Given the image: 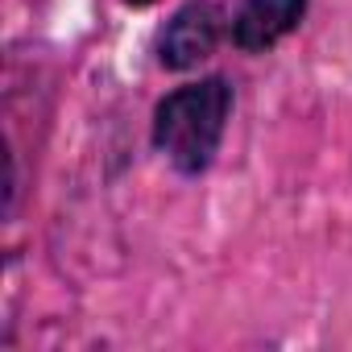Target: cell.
<instances>
[{
  "label": "cell",
  "instance_id": "1",
  "mask_svg": "<svg viewBox=\"0 0 352 352\" xmlns=\"http://www.w3.org/2000/svg\"><path fill=\"white\" fill-rule=\"evenodd\" d=\"M228 116H232V87L220 75L174 87L153 108V145L179 174L195 179L216 162Z\"/></svg>",
  "mask_w": 352,
  "mask_h": 352
},
{
  "label": "cell",
  "instance_id": "4",
  "mask_svg": "<svg viewBox=\"0 0 352 352\" xmlns=\"http://www.w3.org/2000/svg\"><path fill=\"white\" fill-rule=\"evenodd\" d=\"M124 5H129V9H149L153 0H124Z\"/></svg>",
  "mask_w": 352,
  "mask_h": 352
},
{
  "label": "cell",
  "instance_id": "2",
  "mask_svg": "<svg viewBox=\"0 0 352 352\" xmlns=\"http://www.w3.org/2000/svg\"><path fill=\"white\" fill-rule=\"evenodd\" d=\"M220 30H224V13L212 0H191L174 13L157 38V63L166 71H191L199 67L216 42H220Z\"/></svg>",
  "mask_w": 352,
  "mask_h": 352
},
{
  "label": "cell",
  "instance_id": "3",
  "mask_svg": "<svg viewBox=\"0 0 352 352\" xmlns=\"http://www.w3.org/2000/svg\"><path fill=\"white\" fill-rule=\"evenodd\" d=\"M307 17V0H245L232 17V46L241 54H265Z\"/></svg>",
  "mask_w": 352,
  "mask_h": 352
}]
</instances>
